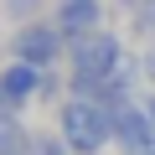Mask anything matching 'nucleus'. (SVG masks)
Instances as JSON below:
<instances>
[{
  "label": "nucleus",
  "mask_w": 155,
  "mask_h": 155,
  "mask_svg": "<svg viewBox=\"0 0 155 155\" xmlns=\"http://www.w3.org/2000/svg\"><path fill=\"white\" fill-rule=\"evenodd\" d=\"M57 134L67 140L72 155H104L114 145V109H104L98 98H62L57 109Z\"/></svg>",
  "instance_id": "f257e3e1"
},
{
  "label": "nucleus",
  "mask_w": 155,
  "mask_h": 155,
  "mask_svg": "<svg viewBox=\"0 0 155 155\" xmlns=\"http://www.w3.org/2000/svg\"><path fill=\"white\" fill-rule=\"evenodd\" d=\"M124 57H129V52H124V36L109 31V26L67 41V62H72V72H83V78H109Z\"/></svg>",
  "instance_id": "f03ea898"
},
{
  "label": "nucleus",
  "mask_w": 155,
  "mask_h": 155,
  "mask_svg": "<svg viewBox=\"0 0 155 155\" xmlns=\"http://www.w3.org/2000/svg\"><path fill=\"white\" fill-rule=\"evenodd\" d=\"M5 47H11V57H16V62L47 67V72H52V62H62V57H67V36H62V26H57V21H26V26H16V36H11Z\"/></svg>",
  "instance_id": "7ed1b4c3"
},
{
  "label": "nucleus",
  "mask_w": 155,
  "mask_h": 155,
  "mask_svg": "<svg viewBox=\"0 0 155 155\" xmlns=\"http://www.w3.org/2000/svg\"><path fill=\"white\" fill-rule=\"evenodd\" d=\"M114 145H119L124 155H150V150H155V119H150L145 98L114 109Z\"/></svg>",
  "instance_id": "20e7f679"
},
{
  "label": "nucleus",
  "mask_w": 155,
  "mask_h": 155,
  "mask_svg": "<svg viewBox=\"0 0 155 155\" xmlns=\"http://www.w3.org/2000/svg\"><path fill=\"white\" fill-rule=\"evenodd\" d=\"M41 83H47V67H31V62H5L0 67V93H5L16 109H31L41 98Z\"/></svg>",
  "instance_id": "39448f33"
},
{
  "label": "nucleus",
  "mask_w": 155,
  "mask_h": 155,
  "mask_svg": "<svg viewBox=\"0 0 155 155\" xmlns=\"http://www.w3.org/2000/svg\"><path fill=\"white\" fill-rule=\"evenodd\" d=\"M52 21L62 26V36H88V31H104V0H57L52 5Z\"/></svg>",
  "instance_id": "423d86ee"
},
{
  "label": "nucleus",
  "mask_w": 155,
  "mask_h": 155,
  "mask_svg": "<svg viewBox=\"0 0 155 155\" xmlns=\"http://www.w3.org/2000/svg\"><path fill=\"white\" fill-rule=\"evenodd\" d=\"M31 140H36V129L21 114H0V155H26Z\"/></svg>",
  "instance_id": "0eeeda50"
},
{
  "label": "nucleus",
  "mask_w": 155,
  "mask_h": 155,
  "mask_svg": "<svg viewBox=\"0 0 155 155\" xmlns=\"http://www.w3.org/2000/svg\"><path fill=\"white\" fill-rule=\"evenodd\" d=\"M129 26L140 41H155V0H140V5L129 11Z\"/></svg>",
  "instance_id": "6e6552de"
},
{
  "label": "nucleus",
  "mask_w": 155,
  "mask_h": 155,
  "mask_svg": "<svg viewBox=\"0 0 155 155\" xmlns=\"http://www.w3.org/2000/svg\"><path fill=\"white\" fill-rule=\"evenodd\" d=\"M41 11H47V0H5V16H11L16 26H26V21H41Z\"/></svg>",
  "instance_id": "1a4fd4ad"
},
{
  "label": "nucleus",
  "mask_w": 155,
  "mask_h": 155,
  "mask_svg": "<svg viewBox=\"0 0 155 155\" xmlns=\"http://www.w3.org/2000/svg\"><path fill=\"white\" fill-rule=\"evenodd\" d=\"M26 155H72V150H67V140H62V134H36Z\"/></svg>",
  "instance_id": "9d476101"
},
{
  "label": "nucleus",
  "mask_w": 155,
  "mask_h": 155,
  "mask_svg": "<svg viewBox=\"0 0 155 155\" xmlns=\"http://www.w3.org/2000/svg\"><path fill=\"white\" fill-rule=\"evenodd\" d=\"M140 67H145V83L155 88V41H145V52H140Z\"/></svg>",
  "instance_id": "9b49d317"
},
{
  "label": "nucleus",
  "mask_w": 155,
  "mask_h": 155,
  "mask_svg": "<svg viewBox=\"0 0 155 155\" xmlns=\"http://www.w3.org/2000/svg\"><path fill=\"white\" fill-rule=\"evenodd\" d=\"M145 109H150V119H155V88H150V93H145Z\"/></svg>",
  "instance_id": "f8f14e48"
},
{
  "label": "nucleus",
  "mask_w": 155,
  "mask_h": 155,
  "mask_svg": "<svg viewBox=\"0 0 155 155\" xmlns=\"http://www.w3.org/2000/svg\"><path fill=\"white\" fill-rule=\"evenodd\" d=\"M0 47H5V41H0Z\"/></svg>",
  "instance_id": "ddd939ff"
},
{
  "label": "nucleus",
  "mask_w": 155,
  "mask_h": 155,
  "mask_svg": "<svg viewBox=\"0 0 155 155\" xmlns=\"http://www.w3.org/2000/svg\"><path fill=\"white\" fill-rule=\"evenodd\" d=\"M150 155H155V150H150Z\"/></svg>",
  "instance_id": "4468645a"
}]
</instances>
